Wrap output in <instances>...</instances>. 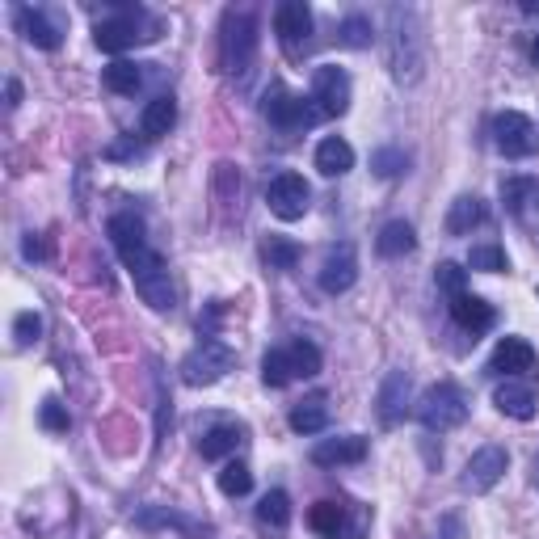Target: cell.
Segmentation results:
<instances>
[{
  "label": "cell",
  "mask_w": 539,
  "mask_h": 539,
  "mask_svg": "<svg viewBox=\"0 0 539 539\" xmlns=\"http://www.w3.org/2000/svg\"><path fill=\"white\" fill-rule=\"evenodd\" d=\"M371 38H375V30H371V17H363V13H350L346 22L337 26V43L350 47V51H363V47H371Z\"/></svg>",
  "instance_id": "f546056e"
},
{
  "label": "cell",
  "mask_w": 539,
  "mask_h": 539,
  "mask_svg": "<svg viewBox=\"0 0 539 539\" xmlns=\"http://www.w3.org/2000/svg\"><path fill=\"white\" fill-rule=\"evenodd\" d=\"M308 527L325 539H346V506L342 502H316L308 510Z\"/></svg>",
  "instance_id": "83f0119b"
},
{
  "label": "cell",
  "mask_w": 539,
  "mask_h": 539,
  "mask_svg": "<svg viewBox=\"0 0 539 539\" xmlns=\"http://www.w3.org/2000/svg\"><path fill=\"white\" fill-rule=\"evenodd\" d=\"M106 232H110L114 253L123 257V266L131 270L135 291L144 295V304H152L156 312H173V304H177L173 278H169L165 257L148 245V228H144V219H139L135 211H118V215H110Z\"/></svg>",
  "instance_id": "6da1fadb"
},
{
  "label": "cell",
  "mask_w": 539,
  "mask_h": 539,
  "mask_svg": "<svg viewBox=\"0 0 539 539\" xmlns=\"http://www.w3.org/2000/svg\"><path fill=\"white\" fill-rule=\"evenodd\" d=\"M523 13H539V0H523Z\"/></svg>",
  "instance_id": "7bdbcfd3"
},
{
  "label": "cell",
  "mask_w": 539,
  "mask_h": 539,
  "mask_svg": "<svg viewBox=\"0 0 539 539\" xmlns=\"http://www.w3.org/2000/svg\"><path fill=\"white\" fill-rule=\"evenodd\" d=\"M173 123H177V102L169 93H161V97H152V102L144 106V114H139V135L161 139V135L173 131Z\"/></svg>",
  "instance_id": "7402d4cb"
},
{
  "label": "cell",
  "mask_w": 539,
  "mask_h": 539,
  "mask_svg": "<svg viewBox=\"0 0 539 539\" xmlns=\"http://www.w3.org/2000/svg\"><path fill=\"white\" fill-rule=\"evenodd\" d=\"M262 257L270 262V270H295L299 266V245L287 241V236H270L262 245Z\"/></svg>",
  "instance_id": "1f68e13d"
},
{
  "label": "cell",
  "mask_w": 539,
  "mask_h": 539,
  "mask_svg": "<svg viewBox=\"0 0 539 539\" xmlns=\"http://www.w3.org/2000/svg\"><path fill=\"white\" fill-rule=\"evenodd\" d=\"M13 337H17V346H22V350H30L38 337H43V316H38V312H22L13 321Z\"/></svg>",
  "instance_id": "8d00e7d4"
},
{
  "label": "cell",
  "mask_w": 539,
  "mask_h": 539,
  "mask_svg": "<svg viewBox=\"0 0 539 539\" xmlns=\"http://www.w3.org/2000/svg\"><path fill=\"white\" fill-rule=\"evenodd\" d=\"M26 257H43V245H38L34 236H26Z\"/></svg>",
  "instance_id": "ab89813d"
},
{
  "label": "cell",
  "mask_w": 539,
  "mask_h": 539,
  "mask_svg": "<svg viewBox=\"0 0 539 539\" xmlns=\"http://www.w3.org/2000/svg\"><path fill=\"white\" fill-rule=\"evenodd\" d=\"M287 422H291L295 434H321V430L329 426V396H325V392L304 396V401L291 409Z\"/></svg>",
  "instance_id": "44dd1931"
},
{
  "label": "cell",
  "mask_w": 539,
  "mask_h": 539,
  "mask_svg": "<svg viewBox=\"0 0 539 539\" xmlns=\"http://www.w3.org/2000/svg\"><path fill=\"white\" fill-rule=\"evenodd\" d=\"M257 55V17L249 9L224 13V34H219V64L228 76H245Z\"/></svg>",
  "instance_id": "3957f363"
},
{
  "label": "cell",
  "mask_w": 539,
  "mask_h": 539,
  "mask_svg": "<svg viewBox=\"0 0 539 539\" xmlns=\"http://www.w3.org/2000/svg\"><path fill=\"white\" fill-rule=\"evenodd\" d=\"M468 266L472 270H485V274H502V270H510V257H506L502 245H476L468 253Z\"/></svg>",
  "instance_id": "d6a6232c"
},
{
  "label": "cell",
  "mask_w": 539,
  "mask_h": 539,
  "mask_svg": "<svg viewBox=\"0 0 539 539\" xmlns=\"http://www.w3.org/2000/svg\"><path fill=\"white\" fill-rule=\"evenodd\" d=\"M139 9H127V13H118V17H110V22H97V30H93V43L102 47L106 55H123L127 47H135V43H148V34L139 30Z\"/></svg>",
  "instance_id": "4fadbf2b"
},
{
  "label": "cell",
  "mask_w": 539,
  "mask_h": 539,
  "mask_svg": "<svg viewBox=\"0 0 539 539\" xmlns=\"http://www.w3.org/2000/svg\"><path fill=\"white\" fill-rule=\"evenodd\" d=\"M232 363H236V354L219 342V337H203V342L182 358V379L190 388H211L232 371Z\"/></svg>",
  "instance_id": "8992f818"
},
{
  "label": "cell",
  "mask_w": 539,
  "mask_h": 539,
  "mask_svg": "<svg viewBox=\"0 0 539 539\" xmlns=\"http://www.w3.org/2000/svg\"><path fill=\"white\" fill-rule=\"evenodd\" d=\"M468 392L459 384H434L422 392V401H417V422H422L430 434H447L455 426L468 422Z\"/></svg>",
  "instance_id": "277c9868"
},
{
  "label": "cell",
  "mask_w": 539,
  "mask_h": 539,
  "mask_svg": "<svg viewBox=\"0 0 539 539\" xmlns=\"http://www.w3.org/2000/svg\"><path fill=\"white\" fill-rule=\"evenodd\" d=\"M262 114L270 118L278 131H308V127H316V118H325L321 110H316L312 97L287 93L283 85H270V89H266V97H262Z\"/></svg>",
  "instance_id": "52a82bcc"
},
{
  "label": "cell",
  "mask_w": 539,
  "mask_h": 539,
  "mask_svg": "<svg viewBox=\"0 0 539 539\" xmlns=\"http://www.w3.org/2000/svg\"><path fill=\"white\" fill-rule=\"evenodd\" d=\"M274 34L287 59H304V51L312 47V9L304 0H283L274 9Z\"/></svg>",
  "instance_id": "9c48e42d"
},
{
  "label": "cell",
  "mask_w": 539,
  "mask_h": 539,
  "mask_svg": "<svg viewBox=\"0 0 539 539\" xmlns=\"http://www.w3.org/2000/svg\"><path fill=\"white\" fill-rule=\"evenodd\" d=\"M527 371H535V350H531V342H523V337H502V342H497V350H493V358H489V375L514 379V375H527Z\"/></svg>",
  "instance_id": "e0dca14e"
},
{
  "label": "cell",
  "mask_w": 539,
  "mask_h": 539,
  "mask_svg": "<svg viewBox=\"0 0 539 539\" xmlns=\"http://www.w3.org/2000/svg\"><path fill=\"white\" fill-rule=\"evenodd\" d=\"M493 148L510 156V161H523V156H535L539 152V127L531 123L527 114L518 110H506L493 118Z\"/></svg>",
  "instance_id": "ba28073f"
},
{
  "label": "cell",
  "mask_w": 539,
  "mask_h": 539,
  "mask_svg": "<svg viewBox=\"0 0 539 539\" xmlns=\"http://www.w3.org/2000/svg\"><path fill=\"white\" fill-rule=\"evenodd\" d=\"M510 468V451L506 447H481L468 464H464V476H459V485H464V493H489L497 489V481L506 476Z\"/></svg>",
  "instance_id": "7c38bea8"
},
{
  "label": "cell",
  "mask_w": 539,
  "mask_h": 539,
  "mask_svg": "<svg viewBox=\"0 0 539 539\" xmlns=\"http://www.w3.org/2000/svg\"><path fill=\"white\" fill-rule=\"evenodd\" d=\"M531 194H535L531 177H506V182H502V203H506L510 215H523V207H527Z\"/></svg>",
  "instance_id": "836d02e7"
},
{
  "label": "cell",
  "mask_w": 539,
  "mask_h": 539,
  "mask_svg": "<svg viewBox=\"0 0 539 539\" xmlns=\"http://www.w3.org/2000/svg\"><path fill=\"white\" fill-rule=\"evenodd\" d=\"M17 97H22V85L9 81V106H17Z\"/></svg>",
  "instance_id": "60d3db41"
},
{
  "label": "cell",
  "mask_w": 539,
  "mask_h": 539,
  "mask_svg": "<svg viewBox=\"0 0 539 539\" xmlns=\"http://www.w3.org/2000/svg\"><path fill=\"white\" fill-rule=\"evenodd\" d=\"M409 396H413V379L405 371H388L384 384H379V422H384V426L405 422Z\"/></svg>",
  "instance_id": "2e32d148"
},
{
  "label": "cell",
  "mask_w": 539,
  "mask_h": 539,
  "mask_svg": "<svg viewBox=\"0 0 539 539\" xmlns=\"http://www.w3.org/2000/svg\"><path fill=\"white\" fill-rule=\"evenodd\" d=\"M531 481H535V489H539V455H535V472H531Z\"/></svg>",
  "instance_id": "ee69618b"
},
{
  "label": "cell",
  "mask_w": 539,
  "mask_h": 539,
  "mask_svg": "<svg viewBox=\"0 0 539 539\" xmlns=\"http://www.w3.org/2000/svg\"><path fill=\"white\" fill-rule=\"evenodd\" d=\"M253 489V472L241 464V459H228L224 468H219V493L228 497H245Z\"/></svg>",
  "instance_id": "4dcf8cb0"
},
{
  "label": "cell",
  "mask_w": 539,
  "mask_h": 539,
  "mask_svg": "<svg viewBox=\"0 0 539 539\" xmlns=\"http://www.w3.org/2000/svg\"><path fill=\"white\" fill-rule=\"evenodd\" d=\"M43 426L51 434H64L68 430V413H64V405H59L55 396H51V401H43Z\"/></svg>",
  "instance_id": "f35d334b"
},
{
  "label": "cell",
  "mask_w": 539,
  "mask_h": 539,
  "mask_svg": "<svg viewBox=\"0 0 539 539\" xmlns=\"http://www.w3.org/2000/svg\"><path fill=\"white\" fill-rule=\"evenodd\" d=\"M291 523V497L283 489H270L262 502H257V527H266L274 535H283Z\"/></svg>",
  "instance_id": "4316f807"
},
{
  "label": "cell",
  "mask_w": 539,
  "mask_h": 539,
  "mask_svg": "<svg viewBox=\"0 0 539 539\" xmlns=\"http://www.w3.org/2000/svg\"><path fill=\"white\" fill-rule=\"evenodd\" d=\"M485 224V203L476 194H459L451 211H447V232L451 236H468L472 228H481Z\"/></svg>",
  "instance_id": "d4e9b609"
},
{
  "label": "cell",
  "mask_w": 539,
  "mask_h": 539,
  "mask_svg": "<svg viewBox=\"0 0 539 539\" xmlns=\"http://www.w3.org/2000/svg\"><path fill=\"white\" fill-rule=\"evenodd\" d=\"M266 203L283 224H295V219L308 215L312 190H308V182L299 173H278V177H270V186H266Z\"/></svg>",
  "instance_id": "30bf717a"
},
{
  "label": "cell",
  "mask_w": 539,
  "mask_h": 539,
  "mask_svg": "<svg viewBox=\"0 0 539 539\" xmlns=\"http://www.w3.org/2000/svg\"><path fill=\"white\" fill-rule=\"evenodd\" d=\"M102 85H106L110 93L135 97V89L144 85V64H131V59H114V64L102 72Z\"/></svg>",
  "instance_id": "f1b7e54d"
},
{
  "label": "cell",
  "mask_w": 539,
  "mask_h": 539,
  "mask_svg": "<svg viewBox=\"0 0 539 539\" xmlns=\"http://www.w3.org/2000/svg\"><path fill=\"white\" fill-rule=\"evenodd\" d=\"M434 278H438V287H443V291H447V295L455 299V295H464V283H468V270H459L455 262H443V266H438V274H434Z\"/></svg>",
  "instance_id": "74e56055"
},
{
  "label": "cell",
  "mask_w": 539,
  "mask_h": 539,
  "mask_svg": "<svg viewBox=\"0 0 539 539\" xmlns=\"http://www.w3.org/2000/svg\"><path fill=\"white\" fill-rule=\"evenodd\" d=\"M358 278V253L350 241H342L337 249H329V257L321 262V291L325 295H346Z\"/></svg>",
  "instance_id": "5bb4252c"
},
{
  "label": "cell",
  "mask_w": 539,
  "mask_h": 539,
  "mask_svg": "<svg viewBox=\"0 0 539 539\" xmlns=\"http://www.w3.org/2000/svg\"><path fill=\"white\" fill-rule=\"evenodd\" d=\"M531 64L539 68V34H535V43H531Z\"/></svg>",
  "instance_id": "b9f144b4"
},
{
  "label": "cell",
  "mask_w": 539,
  "mask_h": 539,
  "mask_svg": "<svg viewBox=\"0 0 539 539\" xmlns=\"http://www.w3.org/2000/svg\"><path fill=\"white\" fill-rule=\"evenodd\" d=\"M156 523H169V527H182V531L198 535V527L190 523V518H186V514H177V510H156V506H148V510H139V527H156Z\"/></svg>",
  "instance_id": "d590c367"
},
{
  "label": "cell",
  "mask_w": 539,
  "mask_h": 539,
  "mask_svg": "<svg viewBox=\"0 0 539 539\" xmlns=\"http://www.w3.org/2000/svg\"><path fill=\"white\" fill-rule=\"evenodd\" d=\"M375 249H379V257H405V253H413L417 249L413 224H405V219L384 224V228H379V236H375Z\"/></svg>",
  "instance_id": "484cf974"
},
{
  "label": "cell",
  "mask_w": 539,
  "mask_h": 539,
  "mask_svg": "<svg viewBox=\"0 0 539 539\" xmlns=\"http://www.w3.org/2000/svg\"><path fill=\"white\" fill-rule=\"evenodd\" d=\"M316 169H321L325 177H342L354 169V148L346 144L342 135H329L316 144Z\"/></svg>",
  "instance_id": "cb8c5ba5"
},
{
  "label": "cell",
  "mask_w": 539,
  "mask_h": 539,
  "mask_svg": "<svg viewBox=\"0 0 539 539\" xmlns=\"http://www.w3.org/2000/svg\"><path fill=\"white\" fill-rule=\"evenodd\" d=\"M451 316H455V325H459V329H468L472 337H476V333H489L493 321H497L493 304H485L481 295H468V291L451 299Z\"/></svg>",
  "instance_id": "d6986e66"
},
{
  "label": "cell",
  "mask_w": 539,
  "mask_h": 539,
  "mask_svg": "<svg viewBox=\"0 0 539 539\" xmlns=\"http://www.w3.org/2000/svg\"><path fill=\"white\" fill-rule=\"evenodd\" d=\"M367 459V438L363 434H342V438H321L312 447V464L321 468H342V464H363Z\"/></svg>",
  "instance_id": "9a60e30c"
},
{
  "label": "cell",
  "mask_w": 539,
  "mask_h": 539,
  "mask_svg": "<svg viewBox=\"0 0 539 539\" xmlns=\"http://www.w3.org/2000/svg\"><path fill=\"white\" fill-rule=\"evenodd\" d=\"M371 169L379 177H401V173H409V152H401V148H379V152H371Z\"/></svg>",
  "instance_id": "e575fe53"
},
{
  "label": "cell",
  "mask_w": 539,
  "mask_h": 539,
  "mask_svg": "<svg viewBox=\"0 0 539 539\" xmlns=\"http://www.w3.org/2000/svg\"><path fill=\"white\" fill-rule=\"evenodd\" d=\"M241 443H245V426L219 422V426H211L203 438H198V451H203V459H228V455H236Z\"/></svg>",
  "instance_id": "603a6c76"
},
{
  "label": "cell",
  "mask_w": 539,
  "mask_h": 539,
  "mask_svg": "<svg viewBox=\"0 0 539 539\" xmlns=\"http://www.w3.org/2000/svg\"><path fill=\"white\" fill-rule=\"evenodd\" d=\"M493 405H497V413L514 417V422H531V417H535V405H539V396H535V388H531V384H518V379H506V384H497Z\"/></svg>",
  "instance_id": "ac0fdd59"
},
{
  "label": "cell",
  "mask_w": 539,
  "mask_h": 539,
  "mask_svg": "<svg viewBox=\"0 0 539 539\" xmlns=\"http://www.w3.org/2000/svg\"><path fill=\"white\" fill-rule=\"evenodd\" d=\"M321 371V350H316L312 342H291V346H278L262 358V379H266V388H287L291 379H308Z\"/></svg>",
  "instance_id": "5b68a950"
},
{
  "label": "cell",
  "mask_w": 539,
  "mask_h": 539,
  "mask_svg": "<svg viewBox=\"0 0 539 539\" xmlns=\"http://www.w3.org/2000/svg\"><path fill=\"white\" fill-rule=\"evenodd\" d=\"M350 97H354V85H350V72L337 68V64H325L316 68L312 76V102L325 118H342L350 110Z\"/></svg>",
  "instance_id": "8fae6325"
},
{
  "label": "cell",
  "mask_w": 539,
  "mask_h": 539,
  "mask_svg": "<svg viewBox=\"0 0 539 539\" xmlns=\"http://www.w3.org/2000/svg\"><path fill=\"white\" fill-rule=\"evenodd\" d=\"M422 17L413 5H392L388 9V68L396 85H417L422 81Z\"/></svg>",
  "instance_id": "7a4b0ae2"
},
{
  "label": "cell",
  "mask_w": 539,
  "mask_h": 539,
  "mask_svg": "<svg viewBox=\"0 0 539 539\" xmlns=\"http://www.w3.org/2000/svg\"><path fill=\"white\" fill-rule=\"evenodd\" d=\"M17 30H22V38L38 51H55L59 47V26L43 9H30V5L17 9Z\"/></svg>",
  "instance_id": "ffe728a7"
}]
</instances>
